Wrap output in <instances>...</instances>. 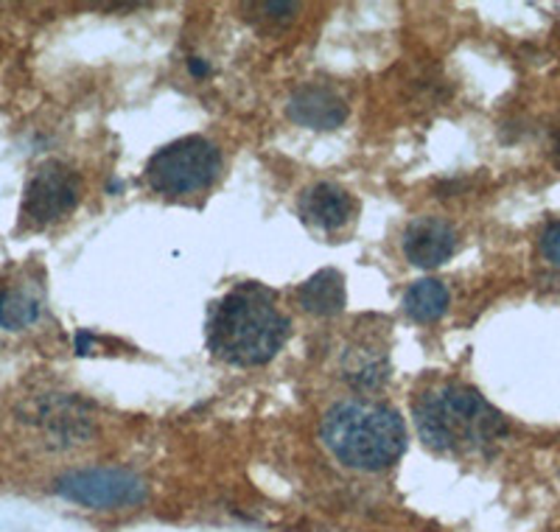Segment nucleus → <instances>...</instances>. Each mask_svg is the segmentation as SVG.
Wrapping results in <instances>:
<instances>
[{
    "instance_id": "obj_1",
    "label": "nucleus",
    "mask_w": 560,
    "mask_h": 532,
    "mask_svg": "<svg viewBox=\"0 0 560 532\" xmlns=\"http://www.w3.org/2000/svg\"><path fill=\"white\" fill-rule=\"evenodd\" d=\"M287 336L289 320L280 314L275 294L261 284L236 286L210 311V354L236 368L269 361L283 348Z\"/></svg>"
},
{
    "instance_id": "obj_2",
    "label": "nucleus",
    "mask_w": 560,
    "mask_h": 532,
    "mask_svg": "<svg viewBox=\"0 0 560 532\" xmlns=\"http://www.w3.org/2000/svg\"><path fill=\"white\" fill-rule=\"evenodd\" d=\"M420 440L438 454H477L508 435L502 415L471 386L440 384L415 401Z\"/></svg>"
},
{
    "instance_id": "obj_3",
    "label": "nucleus",
    "mask_w": 560,
    "mask_h": 532,
    "mask_svg": "<svg viewBox=\"0 0 560 532\" xmlns=\"http://www.w3.org/2000/svg\"><path fill=\"white\" fill-rule=\"evenodd\" d=\"M319 438L339 463L357 471H384L404 454L401 415L373 401H345L325 415Z\"/></svg>"
},
{
    "instance_id": "obj_4",
    "label": "nucleus",
    "mask_w": 560,
    "mask_h": 532,
    "mask_svg": "<svg viewBox=\"0 0 560 532\" xmlns=\"http://www.w3.org/2000/svg\"><path fill=\"white\" fill-rule=\"evenodd\" d=\"M222 172V154L208 138L188 135L160 152L147 163V183L163 197H188L210 188Z\"/></svg>"
},
{
    "instance_id": "obj_5",
    "label": "nucleus",
    "mask_w": 560,
    "mask_h": 532,
    "mask_svg": "<svg viewBox=\"0 0 560 532\" xmlns=\"http://www.w3.org/2000/svg\"><path fill=\"white\" fill-rule=\"evenodd\" d=\"M57 494L90 510H124L147 501L149 488L138 474L124 469L70 471L57 479Z\"/></svg>"
},
{
    "instance_id": "obj_6",
    "label": "nucleus",
    "mask_w": 560,
    "mask_h": 532,
    "mask_svg": "<svg viewBox=\"0 0 560 532\" xmlns=\"http://www.w3.org/2000/svg\"><path fill=\"white\" fill-rule=\"evenodd\" d=\"M79 197H82V183H79L77 172L51 160V163L39 165L34 177L28 180L20 216L28 228H45L77 208Z\"/></svg>"
},
{
    "instance_id": "obj_7",
    "label": "nucleus",
    "mask_w": 560,
    "mask_h": 532,
    "mask_svg": "<svg viewBox=\"0 0 560 532\" xmlns=\"http://www.w3.org/2000/svg\"><path fill=\"white\" fill-rule=\"evenodd\" d=\"M457 250V233L440 216H420L404 233V255L420 269H434L446 264Z\"/></svg>"
},
{
    "instance_id": "obj_8",
    "label": "nucleus",
    "mask_w": 560,
    "mask_h": 532,
    "mask_svg": "<svg viewBox=\"0 0 560 532\" xmlns=\"http://www.w3.org/2000/svg\"><path fill=\"white\" fill-rule=\"evenodd\" d=\"M287 113L300 127L325 132V129L342 127L348 118V104L337 90L325 88V84H306V88L294 90Z\"/></svg>"
},
{
    "instance_id": "obj_9",
    "label": "nucleus",
    "mask_w": 560,
    "mask_h": 532,
    "mask_svg": "<svg viewBox=\"0 0 560 532\" xmlns=\"http://www.w3.org/2000/svg\"><path fill=\"white\" fill-rule=\"evenodd\" d=\"M353 213H357V203H353V197H350L342 185L317 183L300 199L303 222L325 230V233H334V230L345 228L353 219Z\"/></svg>"
},
{
    "instance_id": "obj_10",
    "label": "nucleus",
    "mask_w": 560,
    "mask_h": 532,
    "mask_svg": "<svg viewBox=\"0 0 560 532\" xmlns=\"http://www.w3.org/2000/svg\"><path fill=\"white\" fill-rule=\"evenodd\" d=\"M300 305L317 317H334L345 309V280L337 269H319L298 289Z\"/></svg>"
},
{
    "instance_id": "obj_11",
    "label": "nucleus",
    "mask_w": 560,
    "mask_h": 532,
    "mask_svg": "<svg viewBox=\"0 0 560 532\" xmlns=\"http://www.w3.org/2000/svg\"><path fill=\"white\" fill-rule=\"evenodd\" d=\"M404 311L415 323H434L448 311V289L440 280H418L404 294Z\"/></svg>"
},
{
    "instance_id": "obj_12",
    "label": "nucleus",
    "mask_w": 560,
    "mask_h": 532,
    "mask_svg": "<svg viewBox=\"0 0 560 532\" xmlns=\"http://www.w3.org/2000/svg\"><path fill=\"white\" fill-rule=\"evenodd\" d=\"M39 320V300L20 289L0 292V328L23 331Z\"/></svg>"
},
{
    "instance_id": "obj_13",
    "label": "nucleus",
    "mask_w": 560,
    "mask_h": 532,
    "mask_svg": "<svg viewBox=\"0 0 560 532\" xmlns=\"http://www.w3.org/2000/svg\"><path fill=\"white\" fill-rule=\"evenodd\" d=\"M541 253L555 269H560V222L547 224V230L541 233Z\"/></svg>"
},
{
    "instance_id": "obj_14",
    "label": "nucleus",
    "mask_w": 560,
    "mask_h": 532,
    "mask_svg": "<svg viewBox=\"0 0 560 532\" xmlns=\"http://www.w3.org/2000/svg\"><path fill=\"white\" fill-rule=\"evenodd\" d=\"M188 70H191V77H208L210 73V68L202 59H191V62H188Z\"/></svg>"
},
{
    "instance_id": "obj_15",
    "label": "nucleus",
    "mask_w": 560,
    "mask_h": 532,
    "mask_svg": "<svg viewBox=\"0 0 560 532\" xmlns=\"http://www.w3.org/2000/svg\"><path fill=\"white\" fill-rule=\"evenodd\" d=\"M555 152H558V160H560V138H558V149H555Z\"/></svg>"
}]
</instances>
